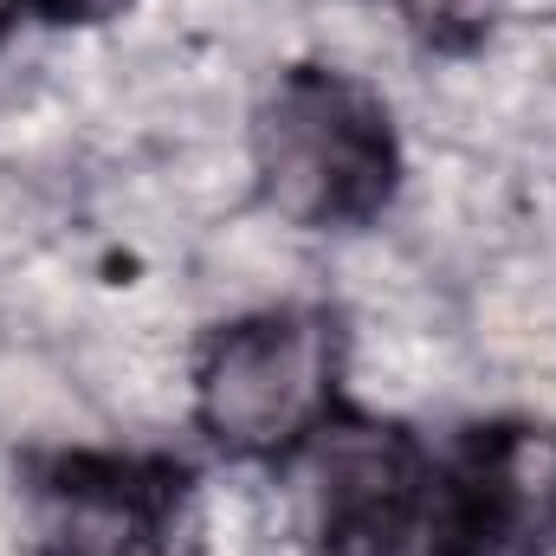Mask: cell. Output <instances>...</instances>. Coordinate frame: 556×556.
I'll return each instance as SVG.
<instances>
[{
  "label": "cell",
  "mask_w": 556,
  "mask_h": 556,
  "mask_svg": "<svg viewBox=\"0 0 556 556\" xmlns=\"http://www.w3.org/2000/svg\"><path fill=\"white\" fill-rule=\"evenodd\" d=\"M420 511V453L395 420L324 415L311 427L317 556H395Z\"/></svg>",
  "instance_id": "5b68a950"
},
{
  "label": "cell",
  "mask_w": 556,
  "mask_h": 556,
  "mask_svg": "<svg viewBox=\"0 0 556 556\" xmlns=\"http://www.w3.org/2000/svg\"><path fill=\"white\" fill-rule=\"evenodd\" d=\"M505 0H395V13L415 26L420 46L433 52H472L492 26H498Z\"/></svg>",
  "instance_id": "8992f818"
},
{
  "label": "cell",
  "mask_w": 556,
  "mask_h": 556,
  "mask_svg": "<svg viewBox=\"0 0 556 556\" xmlns=\"http://www.w3.org/2000/svg\"><path fill=\"white\" fill-rule=\"evenodd\" d=\"M337 395V317L324 311H260L214 330L194 415L214 446L240 459H273L298 446Z\"/></svg>",
  "instance_id": "7a4b0ae2"
},
{
  "label": "cell",
  "mask_w": 556,
  "mask_h": 556,
  "mask_svg": "<svg viewBox=\"0 0 556 556\" xmlns=\"http://www.w3.org/2000/svg\"><path fill=\"white\" fill-rule=\"evenodd\" d=\"M20 7H26V0H0V39H7V26L20 20Z\"/></svg>",
  "instance_id": "ba28073f"
},
{
  "label": "cell",
  "mask_w": 556,
  "mask_h": 556,
  "mask_svg": "<svg viewBox=\"0 0 556 556\" xmlns=\"http://www.w3.org/2000/svg\"><path fill=\"white\" fill-rule=\"evenodd\" d=\"M253 168L278 220L337 233L369 227L395 201L402 142L389 104L363 78L337 65H291L253 117Z\"/></svg>",
  "instance_id": "6da1fadb"
},
{
  "label": "cell",
  "mask_w": 556,
  "mask_h": 556,
  "mask_svg": "<svg viewBox=\"0 0 556 556\" xmlns=\"http://www.w3.org/2000/svg\"><path fill=\"white\" fill-rule=\"evenodd\" d=\"M556 544V427H466L433 485L427 556H544Z\"/></svg>",
  "instance_id": "3957f363"
},
{
  "label": "cell",
  "mask_w": 556,
  "mask_h": 556,
  "mask_svg": "<svg viewBox=\"0 0 556 556\" xmlns=\"http://www.w3.org/2000/svg\"><path fill=\"white\" fill-rule=\"evenodd\" d=\"M26 7H39V13L59 20V26H104V20H117L130 0H26Z\"/></svg>",
  "instance_id": "52a82bcc"
},
{
  "label": "cell",
  "mask_w": 556,
  "mask_h": 556,
  "mask_svg": "<svg viewBox=\"0 0 556 556\" xmlns=\"http://www.w3.org/2000/svg\"><path fill=\"white\" fill-rule=\"evenodd\" d=\"M188 466L142 453H59L39 472V556H175Z\"/></svg>",
  "instance_id": "277c9868"
}]
</instances>
